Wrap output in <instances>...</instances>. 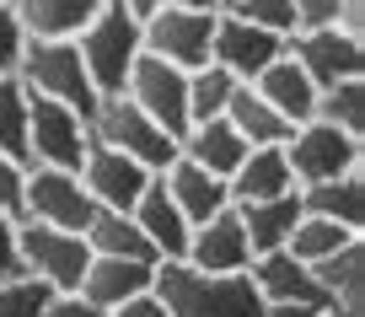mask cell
<instances>
[{
    "instance_id": "1",
    "label": "cell",
    "mask_w": 365,
    "mask_h": 317,
    "mask_svg": "<svg viewBox=\"0 0 365 317\" xmlns=\"http://www.w3.org/2000/svg\"><path fill=\"white\" fill-rule=\"evenodd\" d=\"M150 291L172 317H263V296L252 274H205L194 263H156Z\"/></svg>"
},
{
    "instance_id": "2",
    "label": "cell",
    "mask_w": 365,
    "mask_h": 317,
    "mask_svg": "<svg viewBox=\"0 0 365 317\" xmlns=\"http://www.w3.org/2000/svg\"><path fill=\"white\" fill-rule=\"evenodd\" d=\"M76 49H81V65H86L97 97H113V91H124L135 59L145 54V44H140V16L129 11L124 0H103L97 16L76 33Z\"/></svg>"
},
{
    "instance_id": "3",
    "label": "cell",
    "mask_w": 365,
    "mask_h": 317,
    "mask_svg": "<svg viewBox=\"0 0 365 317\" xmlns=\"http://www.w3.org/2000/svg\"><path fill=\"white\" fill-rule=\"evenodd\" d=\"M16 76H22V86L33 91V97H54V102H70L76 114H97V86H91L86 65H81V49L76 38H65V44H48V38H27L22 59H16Z\"/></svg>"
},
{
    "instance_id": "4",
    "label": "cell",
    "mask_w": 365,
    "mask_h": 317,
    "mask_svg": "<svg viewBox=\"0 0 365 317\" xmlns=\"http://www.w3.org/2000/svg\"><path fill=\"white\" fill-rule=\"evenodd\" d=\"M285 161L296 172V188H312V183L344 178V172L365 167V140L349 135V129H333L322 119H307V124L290 129L285 140Z\"/></svg>"
},
{
    "instance_id": "5",
    "label": "cell",
    "mask_w": 365,
    "mask_h": 317,
    "mask_svg": "<svg viewBox=\"0 0 365 317\" xmlns=\"http://www.w3.org/2000/svg\"><path fill=\"white\" fill-rule=\"evenodd\" d=\"M91 140H103V146H113V151H124V156H135L145 172H161L172 156H178V140H172L167 129L156 124V119L140 114V108L124 97V91H113V97L97 102V114H91Z\"/></svg>"
},
{
    "instance_id": "6",
    "label": "cell",
    "mask_w": 365,
    "mask_h": 317,
    "mask_svg": "<svg viewBox=\"0 0 365 317\" xmlns=\"http://www.w3.org/2000/svg\"><path fill=\"white\" fill-rule=\"evenodd\" d=\"M215 16L220 11H194V6H156L150 16H140V44L145 54L167 59L178 70L210 65V44H215Z\"/></svg>"
},
{
    "instance_id": "7",
    "label": "cell",
    "mask_w": 365,
    "mask_h": 317,
    "mask_svg": "<svg viewBox=\"0 0 365 317\" xmlns=\"http://www.w3.org/2000/svg\"><path fill=\"white\" fill-rule=\"evenodd\" d=\"M16 242H22V269L43 280L48 291H81V274L91 263V248L81 231L43 226V221H16Z\"/></svg>"
},
{
    "instance_id": "8",
    "label": "cell",
    "mask_w": 365,
    "mask_h": 317,
    "mask_svg": "<svg viewBox=\"0 0 365 317\" xmlns=\"http://www.w3.org/2000/svg\"><path fill=\"white\" fill-rule=\"evenodd\" d=\"M91 146V119L76 114L70 102L33 97V119H27V167H59L76 172Z\"/></svg>"
},
{
    "instance_id": "9",
    "label": "cell",
    "mask_w": 365,
    "mask_h": 317,
    "mask_svg": "<svg viewBox=\"0 0 365 317\" xmlns=\"http://www.w3.org/2000/svg\"><path fill=\"white\" fill-rule=\"evenodd\" d=\"M124 97L135 102L145 119H156L172 140H182V129L194 124V119H188V70L167 65V59H156V54L135 59V70H129V81H124Z\"/></svg>"
},
{
    "instance_id": "10",
    "label": "cell",
    "mask_w": 365,
    "mask_h": 317,
    "mask_svg": "<svg viewBox=\"0 0 365 317\" xmlns=\"http://www.w3.org/2000/svg\"><path fill=\"white\" fill-rule=\"evenodd\" d=\"M97 216L91 193L81 188L76 172L59 167H27V188H22V221H43V226H65V231H86V221Z\"/></svg>"
},
{
    "instance_id": "11",
    "label": "cell",
    "mask_w": 365,
    "mask_h": 317,
    "mask_svg": "<svg viewBox=\"0 0 365 317\" xmlns=\"http://www.w3.org/2000/svg\"><path fill=\"white\" fill-rule=\"evenodd\" d=\"M285 54L312 76L317 91L365 76V38H349L344 27H307V33L285 38Z\"/></svg>"
},
{
    "instance_id": "12",
    "label": "cell",
    "mask_w": 365,
    "mask_h": 317,
    "mask_svg": "<svg viewBox=\"0 0 365 317\" xmlns=\"http://www.w3.org/2000/svg\"><path fill=\"white\" fill-rule=\"evenodd\" d=\"M76 178H81V188L91 193L97 210H135V199L150 188L156 172H145L135 156L103 146V140H91L86 156H81V167H76Z\"/></svg>"
},
{
    "instance_id": "13",
    "label": "cell",
    "mask_w": 365,
    "mask_h": 317,
    "mask_svg": "<svg viewBox=\"0 0 365 317\" xmlns=\"http://www.w3.org/2000/svg\"><path fill=\"white\" fill-rule=\"evenodd\" d=\"M279 54H285V38H274V33H263V27L242 22L237 11H220L215 16V44H210V59H215L220 70H231L237 81H258Z\"/></svg>"
},
{
    "instance_id": "14",
    "label": "cell",
    "mask_w": 365,
    "mask_h": 317,
    "mask_svg": "<svg viewBox=\"0 0 365 317\" xmlns=\"http://www.w3.org/2000/svg\"><path fill=\"white\" fill-rule=\"evenodd\" d=\"M182 263H194V269H205V274H242L247 269L252 263V242H247V231H242L237 204H226L220 216L199 221V226L188 231Z\"/></svg>"
},
{
    "instance_id": "15",
    "label": "cell",
    "mask_w": 365,
    "mask_h": 317,
    "mask_svg": "<svg viewBox=\"0 0 365 317\" xmlns=\"http://www.w3.org/2000/svg\"><path fill=\"white\" fill-rule=\"evenodd\" d=\"M156 183L167 188V199L178 204L182 216H188V226H199V221H210V216H220L231 204V188H226V178H215V172H205L199 161H188L178 151V156L167 161V167L156 172Z\"/></svg>"
},
{
    "instance_id": "16",
    "label": "cell",
    "mask_w": 365,
    "mask_h": 317,
    "mask_svg": "<svg viewBox=\"0 0 365 317\" xmlns=\"http://www.w3.org/2000/svg\"><path fill=\"white\" fill-rule=\"evenodd\" d=\"M252 285H258L263 301H307V306H333L328 291L317 285V274H312V263H301L296 253H258V258L247 263Z\"/></svg>"
},
{
    "instance_id": "17",
    "label": "cell",
    "mask_w": 365,
    "mask_h": 317,
    "mask_svg": "<svg viewBox=\"0 0 365 317\" xmlns=\"http://www.w3.org/2000/svg\"><path fill=\"white\" fill-rule=\"evenodd\" d=\"M135 226L145 231V242H150V253H156V263H182V253H188V216H182L178 204L167 199V188H161L156 178H150V188L135 199Z\"/></svg>"
},
{
    "instance_id": "18",
    "label": "cell",
    "mask_w": 365,
    "mask_h": 317,
    "mask_svg": "<svg viewBox=\"0 0 365 317\" xmlns=\"http://www.w3.org/2000/svg\"><path fill=\"white\" fill-rule=\"evenodd\" d=\"M247 86L258 91V97L269 102V108L285 119L290 129L307 124V119H317V97H322V91L312 86V76H307V70H301L290 54H279V59H274V65L263 70L258 81H247Z\"/></svg>"
},
{
    "instance_id": "19",
    "label": "cell",
    "mask_w": 365,
    "mask_h": 317,
    "mask_svg": "<svg viewBox=\"0 0 365 317\" xmlns=\"http://www.w3.org/2000/svg\"><path fill=\"white\" fill-rule=\"evenodd\" d=\"M231 204H258V199H279V193H296V172L285 161V146H252L242 156V167L226 178Z\"/></svg>"
},
{
    "instance_id": "20",
    "label": "cell",
    "mask_w": 365,
    "mask_h": 317,
    "mask_svg": "<svg viewBox=\"0 0 365 317\" xmlns=\"http://www.w3.org/2000/svg\"><path fill=\"white\" fill-rule=\"evenodd\" d=\"M150 280H156V263H145V258H97L91 253L86 274H81V296L108 312V306L129 301V296H145Z\"/></svg>"
},
{
    "instance_id": "21",
    "label": "cell",
    "mask_w": 365,
    "mask_h": 317,
    "mask_svg": "<svg viewBox=\"0 0 365 317\" xmlns=\"http://www.w3.org/2000/svg\"><path fill=\"white\" fill-rule=\"evenodd\" d=\"M178 151H182L188 161H199L205 172H215V178H231L252 146L237 135V129H231V119H199V124L182 129Z\"/></svg>"
},
{
    "instance_id": "22",
    "label": "cell",
    "mask_w": 365,
    "mask_h": 317,
    "mask_svg": "<svg viewBox=\"0 0 365 317\" xmlns=\"http://www.w3.org/2000/svg\"><path fill=\"white\" fill-rule=\"evenodd\" d=\"M103 0H11L16 22H22L27 38H48V44H65L81 27L97 16Z\"/></svg>"
},
{
    "instance_id": "23",
    "label": "cell",
    "mask_w": 365,
    "mask_h": 317,
    "mask_svg": "<svg viewBox=\"0 0 365 317\" xmlns=\"http://www.w3.org/2000/svg\"><path fill=\"white\" fill-rule=\"evenodd\" d=\"M237 216H242L247 242H252V258H258V253H279L290 242V231H296V221H301V188L296 193H279V199L237 204Z\"/></svg>"
},
{
    "instance_id": "24",
    "label": "cell",
    "mask_w": 365,
    "mask_h": 317,
    "mask_svg": "<svg viewBox=\"0 0 365 317\" xmlns=\"http://www.w3.org/2000/svg\"><path fill=\"white\" fill-rule=\"evenodd\" d=\"M301 210H307V216H328V221H339V226H349V231H365V167L301 188Z\"/></svg>"
},
{
    "instance_id": "25",
    "label": "cell",
    "mask_w": 365,
    "mask_h": 317,
    "mask_svg": "<svg viewBox=\"0 0 365 317\" xmlns=\"http://www.w3.org/2000/svg\"><path fill=\"white\" fill-rule=\"evenodd\" d=\"M86 248L97 253V258H145V263H156V253H150V242H145V231L135 226V216L129 210H97V216L86 221Z\"/></svg>"
},
{
    "instance_id": "26",
    "label": "cell",
    "mask_w": 365,
    "mask_h": 317,
    "mask_svg": "<svg viewBox=\"0 0 365 317\" xmlns=\"http://www.w3.org/2000/svg\"><path fill=\"white\" fill-rule=\"evenodd\" d=\"M312 274H317V285L328 291L333 306H365V237H354L339 253L317 258Z\"/></svg>"
},
{
    "instance_id": "27",
    "label": "cell",
    "mask_w": 365,
    "mask_h": 317,
    "mask_svg": "<svg viewBox=\"0 0 365 317\" xmlns=\"http://www.w3.org/2000/svg\"><path fill=\"white\" fill-rule=\"evenodd\" d=\"M226 119H231V129H237L247 146H285V140H290V124L274 114V108H269V102H263L258 91L247 86V81L237 86V97H231Z\"/></svg>"
},
{
    "instance_id": "28",
    "label": "cell",
    "mask_w": 365,
    "mask_h": 317,
    "mask_svg": "<svg viewBox=\"0 0 365 317\" xmlns=\"http://www.w3.org/2000/svg\"><path fill=\"white\" fill-rule=\"evenodd\" d=\"M237 86H242V81L231 76V70H220L215 59L199 65V70H188V119H194V124H199V119H226Z\"/></svg>"
},
{
    "instance_id": "29",
    "label": "cell",
    "mask_w": 365,
    "mask_h": 317,
    "mask_svg": "<svg viewBox=\"0 0 365 317\" xmlns=\"http://www.w3.org/2000/svg\"><path fill=\"white\" fill-rule=\"evenodd\" d=\"M27 119H33V91L22 76H0V156L27 161Z\"/></svg>"
},
{
    "instance_id": "30",
    "label": "cell",
    "mask_w": 365,
    "mask_h": 317,
    "mask_svg": "<svg viewBox=\"0 0 365 317\" xmlns=\"http://www.w3.org/2000/svg\"><path fill=\"white\" fill-rule=\"evenodd\" d=\"M354 237H365V231H349V226H339V221H328V216H307V210H301V221H296V231H290L285 253H296L301 263H317V258L339 253L344 242H354Z\"/></svg>"
},
{
    "instance_id": "31",
    "label": "cell",
    "mask_w": 365,
    "mask_h": 317,
    "mask_svg": "<svg viewBox=\"0 0 365 317\" xmlns=\"http://www.w3.org/2000/svg\"><path fill=\"white\" fill-rule=\"evenodd\" d=\"M317 119H322V124H333V129H349V135L365 140V76L339 81V86H322Z\"/></svg>"
},
{
    "instance_id": "32",
    "label": "cell",
    "mask_w": 365,
    "mask_h": 317,
    "mask_svg": "<svg viewBox=\"0 0 365 317\" xmlns=\"http://www.w3.org/2000/svg\"><path fill=\"white\" fill-rule=\"evenodd\" d=\"M48 296H54V291H48L43 280H33V274H16V280L0 285V317H43Z\"/></svg>"
},
{
    "instance_id": "33",
    "label": "cell",
    "mask_w": 365,
    "mask_h": 317,
    "mask_svg": "<svg viewBox=\"0 0 365 317\" xmlns=\"http://www.w3.org/2000/svg\"><path fill=\"white\" fill-rule=\"evenodd\" d=\"M231 11H237L242 22L274 33V38H296V6H290V0H237Z\"/></svg>"
},
{
    "instance_id": "34",
    "label": "cell",
    "mask_w": 365,
    "mask_h": 317,
    "mask_svg": "<svg viewBox=\"0 0 365 317\" xmlns=\"http://www.w3.org/2000/svg\"><path fill=\"white\" fill-rule=\"evenodd\" d=\"M22 188H27V161L0 156V216L22 221Z\"/></svg>"
},
{
    "instance_id": "35",
    "label": "cell",
    "mask_w": 365,
    "mask_h": 317,
    "mask_svg": "<svg viewBox=\"0 0 365 317\" xmlns=\"http://www.w3.org/2000/svg\"><path fill=\"white\" fill-rule=\"evenodd\" d=\"M22 49H27L22 22H16L11 6H0V76H16V59H22Z\"/></svg>"
},
{
    "instance_id": "36",
    "label": "cell",
    "mask_w": 365,
    "mask_h": 317,
    "mask_svg": "<svg viewBox=\"0 0 365 317\" xmlns=\"http://www.w3.org/2000/svg\"><path fill=\"white\" fill-rule=\"evenodd\" d=\"M22 269V242H16V216H0V285L16 280Z\"/></svg>"
},
{
    "instance_id": "37",
    "label": "cell",
    "mask_w": 365,
    "mask_h": 317,
    "mask_svg": "<svg viewBox=\"0 0 365 317\" xmlns=\"http://www.w3.org/2000/svg\"><path fill=\"white\" fill-rule=\"evenodd\" d=\"M296 6V33L307 27H339V0H290Z\"/></svg>"
},
{
    "instance_id": "38",
    "label": "cell",
    "mask_w": 365,
    "mask_h": 317,
    "mask_svg": "<svg viewBox=\"0 0 365 317\" xmlns=\"http://www.w3.org/2000/svg\"><path fill=\"white\" fill-rule=\"evenodd\" d=\"M43 317H108V312L97 301H86L81 291H54L48 306H43Z\"/></svg>"
},
{
    "instance_id": "39",
    "label": "cell",
    "mask_w": 365,
    "mask_h": 317,
    "mask_svg": "<svg viewBox=\"0 0 365 317\" xmlns=\"http://www.w3.org/2000/svg\"><path fill=\"white\" fill-rule=\"evenodd\" d=\"M108 317H172V312L161 306V296H156V291H145V296H129V301L108 306Z\"/></svg>"
},
{
    "instance_id": "40",
    "label": "cell",
    "mask_w": 365,
    "mask_h": 317,
    "mask_svg": "<svg viewBox=\"0 0 365 317\" xmlns=\"http://www.w3.org/2000/svg\"><path fill=\"white\" fill-rule=\"evenodd\" d=\"M339 27L349 38H365V0H339Z\"/></svg>"
},
{
    "instance_id": "41",
    "label": "cell",
    "mask_w": 365,
    "mask_h": 317,
    "mask_svg": "<svg viewBox=\"0 0 365 317\" xmlns=\"http://www.w3.org/2000/svg\"><path fill=\"white\" fill-rule=\"evenodd\" d=\"M328 306H307V301H263V317H322Z\"/></svg>"
},
{
    "instance_id": "42",
    "label": "cell",
    "mask_w": 365,
    "mask_h": 317,
    "mask_svg": "<svg viewBox=\"0 0 365 317\" xmlns=\"http://www.w3.org/2000/svg\"><path fill=\"white\" fill-rule=\"evenodd\" d=\"M124 6H129V11H135V16H150V11H156V6H167V0H124Z\"/></svg>"
},
{
    "instance_id": "43",
    "label": "cell",
    "mask_w": 365,
    "mask_h": 317,
    "mask_svg": "<svg viewBox=\"0 0 365 317\" xmlns=\"http://www.w3.org/2000/svg\"><path fill=\"white\" fill-rule=\"evenodd\" d=\"M360 312H365V306H328L322 317H360Z\"/></svg>"
},
{
    "instance_id": "44",
    "label": "cell",
    "mask_w": 365,
    "mask_h": 317,
    "mask_svg": "<svg viewBox=\"0 0 365 317\" xmlns=\"http://www.w3.org/2000/svg\"><path fill=\"white\" fill-rule=\"evenodd\" d=\"M172 6H194V11H220L215 0H172Z\"/></svg>"
},
{
    "instance_id": "45",
    "label": "cell",
    "mask_w": 365,
    "mask_h": 317,
    "mask_svg": "<svg viewBox=\"0 0 365 317\" xmlns=\"http://www.w3.org/2000/svg\"><path fill=\"white\" fill-rule=\"evenodd\" d=\"M215 6H220V11H231V6H237V0H215Z\"/></svg>"
},
{
    "instance_id": "46",
    "label": "cell",
    "mask_w": 365,
    "mask_h": 317,
    "mask_svg": "<svg viewBox=\"0 0 365 317\" xmlns=\"http://www.w3.org/2000/svg\"><path fill=\"white\" fill-rule=\"evenodd\" d=\"M0 6H11V0H0Z\"/></svg>"
}]
</instances>
